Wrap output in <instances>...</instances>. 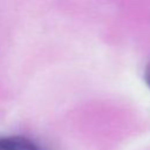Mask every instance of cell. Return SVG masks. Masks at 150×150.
Listing matches in <instances>:
<instances>
[{
  "label": "cell",
  "instance_id": "obj_2",
  "mask_svg": "<svg viewBox=\"0 0 150 150\" xmlns=\"http://www.w3.org/2000/svg\"><path fill=\"white\" fill-rule=\"evenodd\" d=\"M144 81H145V83H146V86L150 88V66L145 69V71H144Z\"/></svg>",
  "mask_w": 150,
  "mask_h": 150
},
{
  "label": "cell",
  "instance_id": "obj_1",
  "mask_svg": "<svg viewBox=\"0 0 150 150\" xmlns=\"http://www.w3.org/2000/svg\"><path fill=\"white\" fill-rule=\"evenodd\" d=\"M0 150H43L34 141L23 136H0Z\"/></svg>",
  "mask_w": 150,
  "mask_h": 150
}]
</instances>
